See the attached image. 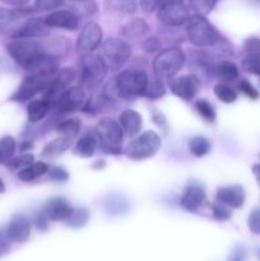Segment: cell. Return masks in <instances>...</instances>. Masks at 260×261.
<instances>
[{"label": "cell", "instance_id": "obj_16", "mask_svg": "<svg viewBox=\"0 0 260 261\" xmlns=\"http://www.w3.org/2000/svg\"><path fill=\"white\" fill-rule=\"evenodd\" d=\"M8 237L14 244H23L27 241L31 233V221L24 214H15L5 227Z\"/></svg>", "mask_w": 260, "mask_h": 261}, {"label": "cell", "instance_id": "obj_26", "mask_svg": "<svg viewBox=\"0 0 260 261\" xmlns=\"http://www.w3.org/2000/svg\"><path fill=\"white\" fill-rule=\"evenodd\" d=\"M71 142L69 138L65 137H59L56 139H53L51 142H48L47 144L43 147L41 155L45 158H55L59 155L63 154L65 150H68L70 148Z\"/></svg>", "mask_w": 260, "mask_h": 261}, {"label": "cell", "instance_id": "obj_20", "mask_svg": "<svg viewBox=\"0 0 260 261\" xmlns=\"http://www.w3.org/2000/svg\"><path fill=\"white\" fill-rule=\"evenodd\" d=\"M48 28H63L68 31H75L79 27V17L70 10H55L45 18Z\"/></svg>", "mask_w": 260, "mask_h": 261}, {"label": "cell", "instance_id": "obj_5", "mask_svg": "<svg viewBox=\"0 0 260 261\" xmlns=\"http://www.w3.org/2000/svg\"><path fill=\"white\" fill-rule=\"evenodd\" d=\"M98 56L107 70H120L132 56V47L126 41L109 38L101 45Z\"/></svg>", "mask_w": 260, "mask_h": 261}, {"label": "cell", "instance_id": "obj_39", "mask_svg": "<svg viewBox=\"0 0 260 261\" xmlns=\"http://www.w3.org/2000/svg\"><path fill=\"white\" fill-rule=\"evenodd\" d=\"M241 65L246 73L254 74L260 78V54H250L242 60Z\"/></svg>", "mask_w": 260, "mask_h": 261}, {"label": "cell", "instance_id": "obj_11", "mask_svg": "<svg viewBox=\"0 0 260 261\" xmlns=\"http://www.w3.org/2000/svg\"><path fill=\"white\" fill-rule=\"evenodd\" d=\"M102 37H103V33H102V28L98 23H87L78 36V40H76V50L79 53L84 54V55L93 53L96 48H98L101 46Z\"/></svg>", "mask_w": 260, "mask_h": 261}, {"label": "cell", "instance_id": "obj_40", "mask_svg": "<svg viewBox=\"0 0 260 261\" xmlns=\"http://www.w3.org/2000/svg\"><path fill=\"white\" fill-rule=\"evenodd\" d=\"M165 93L166 87L163 86L161 79H157V81H153L150 83H148V88L144 96L149 99H158L162 96H165Z\"/></svg>", "mask_w": 260, "mask_h": 261}, {"label": "cell", "instance_id": "obj_7", "mask_svg": "<svg viewBox=\"0 0 260 261\" xmlns=\"http://www.w3.org/2000/svg\"><path fill=\"white\" fill-rule=\"evenodd\" d=\"M185 54L178 47H170L161 51L153 60V70L158 79H171L183 69Z\"/></svg>", "mask_w": 260, "mask_h": 261}, {"label": "cell", "instance_id": "obj_24", "mask_svg": "<svg viewBox=\"0 0 260 261\" xmlns=\"http://www.w3.org/2000/svg\"><path fill=\"white\" fill-rule=\"evenodd\" d=\"M68 7L79 18L93 17L98 13V7L94 0H69Z\"/></svg>", "mask_w": 260, "mask_h": 261}, {"label": "cell", "instance_id": "obj_35", "mask_svg": "<svg viewBox=\"0 0 260 261\" xmlns=\"http://www.w3.org/2000/svg\"><path fill=\"white\" fill-rule=\"evenodd\" d=\"M214 94H216L217 98L219 101H222L223 103H233L237 99V93L236 91L231 88L229 86L224 83H218L214 86Z\"/></svg>", "mask_w": 260, "mask_h": 261}, {"label": "cell", "instance_id": "obj_56", "mask_svg": "<svg viewBox=\"0 0 260 261\" xmlns=\"http://www.w3.org/2000/svg\"><path fill=\"white\" fill-rule=\"evenodd\" d=\"M31 148H32V143L28 142V140H24V142L22 143V145H20V150H22V152H27Z\"/></svg>", "mask_w": 260, "mask_h": 261}, {"label": "cell", "instance_id": "obj_58", "mask_svg": "<svg viewBox=\"0 0 260 261\" xmlns=\"http://www.w3.org/2000/svg\"><path fill=\"white\" fill-rule=\"evenodd\" d=\"M257 257H259V260H260V250H257Z\"/></svg>", "mask_w": 260, "mask_h": 261}, {"label": "cell", "instance_id": "obj_44", "mask_svg": "<svg viewBox=\"0 0 260 261\" xmlns=\"http://www.w3.org/2000/svg\"><path fill=\"white\" fill-rule=\"evenodd\" d=\"M237 87H239V91H241L245 96H247L250 99H252V101H255V99H257L260 97L259 91H257L249 81H246V79L240 81L239 86Z\"/></svg>", "mask_w": 260, "mask_h": 261}, {"label": "cell", "instance_id": "obj_10", "mask_svg": "<svg viewBox=\"0 0 260 261\" xmlns=\"http://www.w3.org/2000/svg\"><path fill=\"white\" fill-rule=\"evenodd\" d=\"M157 18L168 27H180L190 20V10L184 2H172L157 10Z\"/></svg>", "mask_w": 260, "mask_h": 261}, {"label": "cell", "instance_id": "obj_46", "mask_svg": "<svg viewBox=\"0 0 260 261\" xmlns=\"http://www.w3.org/2000/svg\"><path fill=\"white\" fill-rule=\"evenodd\" d=\"M48 180L55 181V182H65L69 180L68 171L63 167H53L48 170Z\"/></svg>", "mask_w": 260, "mask_h": 261}, {"label": "cell", "instance_id": "obj_4", "mask_svg": "<svg viewBox=\"0 0 260 261\" xmlns=\"http://www.w3.org/2000/svg\"><path fill=\"white\" fill-rule=\"evenodd\" d=\"M148 79L147 74L142 70L137 69H129L124 70L115 78L117 92H119L120 98H134V97L144 96L147 92Z\"/></svg>", "mask_w": 260, "mask_h": 261}, {"label": "cell", "instance_id": "obj_50", "mask_svg": "<svg viewBox=\"0 0 260 261\" xmlns=\"http://www.w3.org/2000/svg\"><path fill=\"white\" fill-rule=\"evenodd\" d=\"M227 261H246V249L244 246H236L231 251Z\"/></svg>", "mask_w": 260, "mask_h": 261}, {"label": "cell", "instance_id": "obj_53", "mask_svg": "<svg viewBox=\"0 0 260 261\" xmlns=\"http://www.w3.org/2000/svg\"><path fill=\"white\" fill-rule=\"evenodd\" d=\"M4 4L10 5L13 8H18V9H23L24 7H27L30 0H0Z\"/></svg>", "mask_w": 260, "mask_h": 261}, {"label": "cell", "instance_id": "obj_32", "mask_svg": "<svg viewBox=\"0 0 260 261\" xmlns=\"http://www.w3.org/2000/svg\"><path fill=\"white\" fill-rule=\"evenodd\" d=\"M212 144L205 137H194L189 140V150L195 157L201 158L211 152Z\"/></svg>", "mask_w": 260, "mask_h": 261}, {"label": "cell", "instance_id": "obj_34", "mask_svg": "<svg viewBox=\"0 0 260 261\" xmlns=\"http://www.w3.org/2000/svg\"><path fill=\"white\" fill-rule=\"evenodd\" d=\"M89 213L87 209L84 208H74L69 218L66 219V226L71 227V228H82L88 223Z\"/></svg>", "mask_w": 260, "mask_h": 261}, {"label": "cell", "instance_id": "obj_9", "mask_svg": "<svg viewBox=\"0 0 260 261\" xmlns=\"http://www.w3.org/2000/svg\"><path fill=\"white\" fill-rule=\"evenodd\" d=\"M161 148V138L157 133L148 132L142 133L135 139H133L125 148V154L134 161L147 160L153 157Z\"/></svg>", "mask_w": 260, "mask_h": 261}, {"label": "cell", "instance_id": "obj_13", "mask_svg": "<svg viewBox=\"0 0 260 261\" xmlns=\"http://www.w3.org/2000/svg\"><path fill=\"white\" fill-rule=\"evenodd\" d=\"M50 33V28L46 24L45 18L33 17L25 20L20 27L13 32V40H41Z\"/></svg>", "mask_w": 260, "mask_h": 261}, {"label": "cell", "instance_id": "obj_28", "mask_svg": "<svg viewBox=\"0 0 260 261\" xmlns=\"http://www.w3.org/2000/svg\"><path fill=\"white\" fill-rule=\"evenodd\" d=\"M51 110V105L46 99H33L27 106V115L30 122H38L48 114Z\"/></svg>", "mask_w": 260, "mask_h": 261}, {"label": "cell", "instance_id": "obj_27", "mask_svg": "<svg viewBox=\"0 0 260 261\" xmlns=\"http://www.w3.org/2000/svg\"><path fill=\"white\" fill-rule=\"evenodd\" d=\"M48 165L45 162H33L24 170L18 172V178L23 182H32L48 172Z\"/></svg>", "mask_w": 260, "mask_h": 261}, {"label": "cell", "instance_id": "obj_48", "mask_svg": "<svg viewBox=\"0 0 260 261\" xmlns=\"http://www.w3.org/2000/svg\"><path fill=\"white\" fill-rule=\"evenodd\" d=\"M12 244L13 242L10 241V239L8 237L7 232H5V228L0 229V257L4 256V255L9 251Z\"/></svg>", "mask_w": 260, "mask_h": 261}, {"label": "cell", "instance_id": "obj_6", "mask_svg": "<svg viewBox=\"0 0 260 261\" xmlns=\"http://www.w3.org/2000/svg\"><path fill=\"white\" fill-rule=\"evenodd\" d=\"M107 74V68L98 55L87 54L79 60V81L86 89H94L102 83Z\"/></svg>", "mask_w": 260, "mask_h": 261}, {"label": "cell", "instance_id": "obj_36", "mask_svg": "<svg viewBox=\"0 0 260 261\" xmlns=\"http://www.w3.org/2000/svg\"><path fill=\"white\" fill-rule=\"evenodd\" d=\"M195 110L206 122H209V124H213V122L216 121L217 116L216 111H214V107L212 106L206 99H198V101L195 102Z\"/></svg>", "mask_w": 260, "mask_h": 261}, {"label": "cell", "instance_id": "obj_57", "mask_svg": "<svg viewBox=\"0 0 260 261\" xmlns=\"http://www.w3.org/2000/svg\"><path fill=\"white\" fill-rule=\"evenodd\" d=\"M3 193H5V184H4V181L0 178V194H3Z\"/></svg>", "mask_w": 260, "mask_h": 261}, {"label": "cell", "instance_id": "obj_18", "mask_svg": "<svg viewBox=\"0 0 260 261\" xmlns=\"http://www.w3.org/2000/svg\"><path fill=\"white\" fill-rule=\"evenodd\" d=\"M181 206L188 212H196L205 203V191L200 184L189 182L181 196Z\"/></svg>", "mask_w": 260, "mask_h": 261}, {"label": "cell", "instance_id": "obj_15", "mask_svg": "<svg viewBox=\"0 0 260 261\" xmlns=\"http://www.w3.org/2000/svg\"><path fill=\"white\" fill-rule=\"evenodd\" d=\"M84 91L79 87H71L64 92L55 102L51 109L55 110L58 114H69L74 112L84 105Z\"/></svg>", "mask_w": 260, "mask_h": 261}, {"label": "cell", "instance_id": "obj_38", "mask_svg": "<svg viewBox=\"0 0 260 261\" xmlns=\"http://www.w3.org/2000/svg\"><path fill=\"white\" fill-rule=\"evenodd\" d=\"M217 2L218 0H189L196 15H201V17H205L206 14H209L214 9Z\"/></svg>", "mask_w": 260, "mask_h": 261}, {"label": "cell", "instance_id": "obj_29", "mask_svg": "<svg viewBox=\"0 0 260 261\" xmlns=\"http://www.w3.org/2000/svg\"><path fill=\"white\" fill-rule=\"evenodd\" d=\"M107 10L122 14H134L138 9V0H103Z\"/></svg>", "mask_w": 260, "mask_h": 261}, {"label": "cell", "instance_id": "obj_12", "mask_svg": "<svg viewBox=\"0 0 260 261\" xmlns=\"http://www.w3.org/2000/svg\"><path fill=\"white\" fill-rule=\"evenodd\" d=\"M74 81V71L73 69L64 68L59 69L58 73L55 74L53 79H51L50 84L47 86L46 91L43 92V99L48 102L53 107L54 102L61 96L65 91H68L69 86L71 84V82Z\"/></svg>", "mask_w": 260, "mask_h": 261}, {"label": "cell", "instance_id": "obj_1", "mask_svg": "<svg viewBox=\"0 0 260 261\" xmlns=\"http://www.w3.org/2000/svg\"><path fill=\"white\" fill-rule=\"evenodd\" d=\"M7 53L24 70L42 56H48L43 40H13L7 45Z\"/></svg>", "mask_w": 260, "mask_h": 261}, {"label": "cell", "instance_id": "obj_2", "mask_svg": "<svg viewBox=\"0 0 260 261\" xmlns=\"http://www.w3.org/2000/svg\"><path fill=\"white\" fill-rule=\"evenodd\" d=\"M96 137L97 145L105 153L110 154H120L121 153V144L124 139V132L117 121L105 117L99 120L93 130Z\"/></svg>", "mask_w": 260, "mask_h": 261}, {"label": "cell", "instance_id": "obj_17", "mask_svg": "<svg viewBox=\"0 0 260 261\" xmlns=\"http://www.w3.org/2000/svg\"><path fill=\"white\" fill-rule=\"evenodd\" d=\"M246 194L241 185H228L219 188L216 194V201L232 209H239L244 205Z\"/></svg>", "mask_w": 260, "mask_h": 261}, {"label": "cell", "instance_id": "obj_3", "mask_svg": "<svg viewBox=\"0 0 260 261\" xmlns=\"http://www.w3.org/2000/svg\"><path fill=\"white\" fill-rule=\"evenodd\" d=\"M186 33L189 41L198 47H216L223 40L217 28L201 15H194L190 18Z\"/></svg>", "mask_w": 260, "mask_h": 261}, {"label": "cell", "instance_id": "obj_51", "mask_svg": "<svg viewBox=\"0 0 260 261\" xmlns=\"http://www.w3.org/2000/svg\"><path fill=\"white\" fill-rule=\"evenodd\" d=\"M33 223H35L36 228L40 229V231H47L48 228V218L47 217L42 213H38L37 216L35 217V221H33Z\"/></svg>", "mask_w": 260, "mask_h": 261}, {"label": "cell", "instance_id": "obj_37", "mask_svg": "<svg viewBox=\"0 0 260 261\" xmlns=\"http://www.w3.org/2000/svg\"><path fill=\"white\" fill-rule=\"evenodd\" d=\"M35 162V157L31 153H24V154H20L18 157H13L9 162L7 163V167L10 171H22L25 167H28L30 165Z\"/></svg>", "mask_w": 260, "mask_h": 261}, {"label": "cell", "instance_id": "obj_23", "mask_svg": "<svg viewBox=\"0 0 260 261\" xmlns=\"http://www.w3.org/2000/svg\"><path fill=\"white\" fill-rule=\"evenodd\" d=\"M148 32H149V25L142 18H134L121 28V35L125 38H132V40L144 37Z\"/></svg>", "mask_w": 260, "mask_h": 261}, {"label": "cell", "instance_id": "obj_19", "mask_svg": "<svg viewBox=\"0 0 260 261\" xmlns=\"http://www.w3.org/2000/svg\"><path fill=\"white\" fill-rule=\"evenodd\" d=\"M73 206L69 204V201L66 199L61 198H53L45 204V208H43V214L48 218V221L53 222H59L64 221L69 218V216L73 212Z\"/></svg>", "mask_w": 260, "mask_h": 261}, {"label": "cell", "instance_id": "obj_31", "mask_svg": "<svg viewBox=\"0 0 260 261\" xmlns=\"http://www.w3.org/2000/svg\"><path fill=\"white\" fill-rule=\"evenodd\" d=\"M17 150V142L12 135H5L0 138V163L7 165Z\"/></svg>", "mask_w": 260, "mask_h": 261}, {"label": "cell", "instance_id": "obj_21", "mask_svg": "<svg viewBox=\"0 0 260 261\" xmlns=\"http://www.w3.org/2000/svg\"><path fill=\"white\" fill-rule=\"evenodd\" d=\"M143 119L140 114H138L134 110H125L120 114L119 124L121 126L122 132L129 137H135L140 133L143 125Z\"/></svg>", "mask_w": 260, "mask_h": 261}, {"label": "cell", "instance_id": "obj_30", "mask_svg": "<svg viewBox=\"0 0 260 261\" xmlns=\"http://www.w3.org/2000/svg\"><path fill=\"white\" fill-rule=\"evenodd\" d=\"M213 70L222 82H233L239 78V69L231 61H221L214 66Z\"/></svg>", "mask_w": 260, "mask_h": 261}, {"label": "cell", "instance_id": "obj_22", "mask_svg": "<svg viewBox=\"0 0 260 261\" xmlns=\"http://www.w3.org/2000/svg\"><path fill=\"white\" fill-rule=\"evenodd\" d=\"M103 206L106 213L112 217L124 216V214H126L129 212L130 208L129 201L121 194H111V195L107 196Z\"/></svg>", "mask_w": 260, "mask_h": 261}, {"label": "cell", "instance_id": "obj_49", "mask_svg": "<svg viewBox=\"0 0 260 261\" xmlns=\"http://www.w3.org/2000/svg\"><path fill=\"white\" fill-rule=\"evenodd\" d=\"M143 48L149 54L155 53V51H158L161 48V41L157 37H148L143 42Z\"/></svg>", "mask_w": 260, "mask_h": 261}, {"label": "cell", "instance_id": "obj_14", "mask_svg": "<svg viewBox=\"0 0 260 261\" xmlns=\"http://www.w3.org/2000/svg\"><path fill=\"white\" fill-rule=\"evenodd\" d=\"M173 94L184 101H191L201 88V81L194 74H185L173 79L170 84Z\"/></svg>", "mask_w": 260, "mask_h": 261}, {"label": "cell", "instance_id": "obj_43", "mask_svg": "<svg viewBox=\"0 0 260 261\" xmlns=\"http://www.w3.org/2000/svg\"><path fill=\"white\" fill-rule=\"evenodd\" d=\"M212 213H213L214 219L221 222L228 221L232 217V213L231 211H229L228 206L223 205V204L218 203V201L213 203V205H212Z\"/></svg>", "mask_w": 260, "mask_h": 261}, {"label": "cell", "instance_id": "obj_25", "mask_svg": "<svg viewBox=\"0 0 260 261\" xmlns=\"http://www.w3.org/2000/svg\"><path fill=\"white\" fill-rule=\"evenodd\" d=\"M97 148H98V145H97L94 134L93 133H87L83 137L79 138V140L74 145V154L83 158H89L94 154Z\"/></svg>", "mask_w": 260, "mask_h": 261}, {"label": "cell", "instance_id": "obj_42", "mask_svg": "<svg viewBox=\"0 0 260 261\" xmlns=\"http://www.w3.org/2000/svg\"><path fill=\"white\" fill-rule=\"evenodd\" d=\"M65 0H36L33 5V10L38 12H47V10H55L64 5Z\"/></svg>", "mask_w": 260, "mask_h": 261}, {"label": "cell", "instance_id": "obj_8", "mask_svg": "<svg viewBox=\"0 0 260 261\" xmlns=\"http://www.w3.org/2000/svg\"><path fill=\"white\" fill-rule=\"evenodd\" d=\"M54 76L55 74L51 73H30L10 96V101L25 102L32 99L36 94L43 93Z\"/></svg>", "mask_w": 260, "mask_h": 261}, {"label": "cell", "instance_id": "obj_54", "mask_svg": "<svg viewBox=\"0 0 260 261\" xmlns=\"http://www.w3.org/2000/svg\"><path fill=\"white\" fill-rule=\"evenodd\" d=\"M153 120H154V122L158 125V126L161 127V129L166 130V127H167V122H166V119H165V116H163V115L155 114L154 116H153Z\"/></svg>", "mask_w": 260, "mask_h": 261}, {"label": "cell", "instance_id": "obj_47", "mask_svg": "<svg viewBox=\"0 0 260 261\" xmlns=\"http://www.w3.org/2000/svg\"><path fill=\"white\" fill-rule=\"evenodd\" d=\"M244 48L250 54H260V38L249 37L245 40Z\"/></svg>", "mask_w": 260, "mask_h": 261}, {"label": "cell", "instance_id": "obj_45", "mask_svg": "<svg viewBox=\"0 0 260 261\" xmlns=\"http://www.w3.org/2000/svg\"><path fill=\"white\" fill-rule=\"evenodd\" d=\"M247 227L250 232L256 236L260 234V209H254L247 217Z\"/></svg>", "mask_w": 260, "mask_h": 261}, {"label": "cell", "instance_id": "obj_33", "mask_svg": "<svg viewBox=\"0 0 260 261\" xmlns=\"http://www.w3.org/2000/svg\"><path fill=\"white\" fill-rule=\"evenodd\" d=\"M82 124L78 119H68L65 121L60 122L56 127L58 133L60 134V137H65L71 139V138L76 137L81 132Z\"/></svg>", "mask_w": 260, "mask_h": 261}, {"label": "cell", "instance_id": "obj_41", "mask_svg": "<svg viewBox=\"0 0 260 261\" xmlns=\"http://www.w3.org/2000/svg\"><path fill=\"white\" fill-rule=\"evenodd\" d=\"M18 17V13L15 10L7 9V8L0 7V33L4 32L7 27H9L10 23L14 22Z\"/></svg>", "mask_w": 260, "mask_h": 261}, {"label": "cell", "instance_id": "obj_52", "mask_svg": "<svg viewBox=\"0 0 260 261\" xmlns=\"http://www.w3.org/2000/svg\"><path fill=\"white\" fill-rule=\"evenodd\" d=\"M140 7L144 12H154L158 10V0H140Z\"/></svg>", "mask_w": 260, "mask_h": 261}, {"label": "cell", "instance_id": "obj_55", "mask_svg": "<svg viewBox=\"0 0 260 261\" xmlns=\"http://www.w3.org/2000/svg\"><path fill=\"white\" fill-rule=\"evenodd\" d=\"M252 173H254L255 180H256L257 185H259L260 188V163H255V165L252 166Z\"/></svg>", "mask_w": 260, "mask_h": 261}]
</instances>
